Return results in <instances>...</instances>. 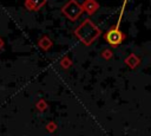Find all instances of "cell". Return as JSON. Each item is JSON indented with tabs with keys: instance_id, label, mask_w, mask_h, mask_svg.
<instances>
[{
	"instance_id": "6da1fadb",
	"label": "cell",
	"mask_w": 151,
	"mask_h": 136,
	"mask_svg": "<svg viewBox=\"0 0 151 136\" xmlns=\"http://www.w3.org/2000/svg\"><path fill=\"white\" fill-rule=\"evenodd\" d=\"M100 34L99 28L91 21V20H85L83 24L76 30V35L85 44V45H91Z\"/></svg>"
},
{
	"instance_id": "7a4b0ae2",
	"label": "cell",
	"mask_w": 151,
	"mask_h": 136,
	"mask_svg": "<svg viewBox=\"0 0 151 136\" xmlns=\"http://www.w3.org/2000/svg\"><path fill=\"white\" fill-rule=\"evenodd\" d=\"M125 2H126V0H125ZM125 2H124V6H125ZM123 11H124V7H123L122 13H120V15H119V19H118V21H117V25H116L114 27L110 28V30L105 33V39H106V41H107L112 47L119 46L120 43H122L123 39H124V34L119 31V24H120V19H122V15H123Z\"/></svg>"
},
{
	"instance_id": "3957f363",
	"label": "cell",
	"mask_w": 151,
	"mask_h": 136,
	"mask_svg": "<svg viewBox=\"0 0 151 136\" xmlns=\"http://www.w3.org/2000/svg\"><path fill=\"white\" fill-rule=\"evenodd\" d=\"M61 12L70 20H76V19H78L80 17V14L83 12V7L76 0H70L67 4L64 5Z\"/></svg>"
},
{
	"instance_id": "277c9868",
	"label": "cell",
	"mask_w": 151,
	"mask_h": 136,
	"mask_svg": "<svg viewBox=\"0 0 151 136\" xmlns=\"http://www.w3.org/2000/svg\"><path fill=\"white\" fill-rule=\"evenodd\" d=\"M47 2V0H25V8L31 11V12H35L39 11L42 6H45V4Z\"/></svg>"
},
{
	"instance_id": "5b68a950",
	"label": "cell",
	"mask_w": 151,
	"mask_h": 136,
	"mask_svg": "<svg viewBox=\"0 0 151 136\" xmlns=\"http://www.w3.org/2000/svg\"><path fill=\"white\" fill-rule=\"evenodd\" d=\"M98 8H99V5L96 0H85L83 4V9H85L88 14L94 13Z\"/></svg>"
},
{
	"instance_id": "8992f818",
	"label": "cell",
	"mask_w": 151,
	"mask_h": 136,
	"mask_svg": "<svg viewBox=\"0 0 151 136\" xmlns=\"http://www.w3.org/2000/svg\"><path fill=\"white\" fill-rule=\"evenodd\" d=\"M52 41H51V39L47 37V35H42L39 40H38V46L41 48V50H44V51H47V50H50L51 47H52Z\"/></svg>"
},
{
	"instance_id": "52a82bcc",
	"label": "cell",
	"mask_w": 151,
	"mask_h": 136,
	"mask_svg": "<svg viewBox=\"0 0 151 136\" xmlns=\"http://www.w3.org/2000/svg\"><path fill=\"white\" fill-rule=\"evenodd\" d=\"M4 48H5V40H4L2 37H0V51L4 50Z\"/></svg>"
},
{
	"instance_id": "ba28073f",
	"label": "cell",
	"mask_w": 151,
	"mask_h": 136,
	"mask_svg": "<svg viewBox=\"0 0 151 136\" xmlns=\"http://www.w3.org/2000/svg\"><path fill=\"white\" fill-rule=\"evenodd\" d=\"M104 56H106L107 58L111 57V51H110V50H104V51H103V57H104Z\"/></svg>"
}]
</instances>
